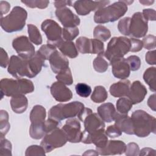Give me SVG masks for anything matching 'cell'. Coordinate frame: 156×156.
<instances>
[{
  "label": "cell",
  "mask_w": 156,
  "mask_h": 156,
  "mask_svg": "<svg viewBox=\"0 0 156 156\" xmlns=\"http://www.w3.org/2000/svg\"><path fill=\"white\" fill-rule=\"evenodd\" d=\"M62 129L65 133L68 141L71 143L81 141L82 132L80 123L78 119L74 118H68Z\"/></svg>",
  "instance_id": "13"
},
{
  "label": "cell",
  "mask_w": 156,
  "mask_h": 156,
  "mask_svg": "<svg viewBox=\"0 0 156 156\" xmlns=\"http://www.w3.org/2000/svg\"><path fill=\"white\" fill-rule=\"evenodd\" d=\"M140 148L135 143H129L126 145L125 154L127 156H136L139 154Z\"/></svg>",
  "instance_id": "48"
},
{
  "label": "cell",
  "mask_w": 156,
  "mask_h": 156,
  "mask_svg": "<svg viewBox=\"0 0 156 156\" xmlns=\"http://www.w3.org/2000/svg\"><path fill=\"white\" fill-rule=\"evenodd\" d=\"M130 17H125L119 20L118 24V29L121 34L124 35H130Z\"/></svg>",
  "instance_id": "40"
},
{
  "label": "cell",
  "mask_w": 156,
  "mask_h": 156,
  "mask_svg": "<svg viewBox=\"0 0 156 156\" xmlns=\"http://www.w3.org/2000/svg\"><path fill=\"white\" fill-rule=\"evenodd\" d=\"M97 112L99 117L106 122H111L115 121L118 113L114 105L110 102L104 103L99 106Z\"/></svg>",
  "instance_id": "22"
},
{
  "label": "cell",
  "mask_w": 156,
  "mask_h": 156,
  "mask_svg": "<svg viewBox=\"0 0 156 156\" xmlns=\"http://www.w3.org/2000/svg\"><path fill=\"white\" fill-rule=\"evenodd\" d=\"M62 54L74 58L78 55V51L75 44L71 41H63L58 48Z\"/></svg>",
  "instance_id": "27"
},
{
  "label": "cell",
  "mask_w": 156,
  "mask_h": 156,
  "mask_svg": "<svg viewBox=\"0 0 156 156\" xmlns=\"http://www.w3.org/2000/svg\"><path fill=\"white\" fill-rule=\"evenodd\" d=\"M130 81L128 79H123L112 84L109 89L112 96L116 98L127 96L130 88Z\"/></svg>",
  "instance_id": "23"
},
{
  "label": "cell",
  "mask_w": 156,
  "mask_h": 156,
  "mask_svg": "<svg viewBox=\"0 0 156 156\" xmlns=\"http://www.w3.org/2000/svg\"><path fill=\"white\" fill-rule=\"evenodd\" d=\"M12 46L18 56L24 59H29L35 54V47L26 36H20L12 41Z\"/></svg>",
  "instance_id": "11"
},
{
  "label": "cell",
  "mask_w": 156,
  "mask_h": 156,
  "mask_svg": "<svg viewBox=\"0 0 156 156\" xmlns=\"http://www.w3.org/2000/svg\"><path fill=\"white\" fill-rule=\"evenodd\" d=\"M56 79L57 81H59L65 85H71L73 83V79L69 68H68L57 74L56 76Z\"/></svg>",
  "instance_id": "37"
},
{
  "label": "cell",
  "mask_w": 156,
  "mask_h": 156,
  "mask_svg": "<svg viewBox=\"0 0 156 156\" xmlns=\"http://www.w3.org/2000/svg\"><path fill=\"white\" fill-rule=\"evenodd\" d=\"M1 98L3 96L13 97L16 95L21 94L20 93V87L18 79L14 80L12 79H2L0 82Z\"/></svg>",
  "instance_id": "21"
},
{
  "label": "cell",
  "mask_w": 156,
  "mask_h": 156,
  "mask_svg": "<svg viewBox=\"0 0 156 156\" xmlns=\"http://www.w3.org/2000/svg\"><path fill=\"white\" fill-rule=\"evenodd\" d=\"M93 37L95 39L104 42L110 38L111 32L108 29L104 26L98 25L94 29Z\"/></svg>",
  "instance_id": "30"
},
{
  "label": "cell",
  "mask_w": 156,
  "mask_h": 156,
  "mask_svg": "<svg viewBox=\"0 0 156 156\" xmlns=\"http://www.w3.org/2000/svg\"><path fill=\"white\" fill-rule=\"evenodd\" d=\"M105 132L107 136L112 138L118 137L122 135V132L115 124L108 126Z\"/></svg>",
  "instance_id": "49"
},
{
  "label": "cell",
  "mask_w": 156,
  "mask_h": 156,
  "mask_svg": "<svg viewBox=\"0 0 156 156\" xmlns=\"http://www.w3.org/2000/svg\"><path fill=\"white\" fill-rule=\"evenodd\" d=\"M84 108V105L79 101L67 104L60 103L50 108L48 112V118L60 122L65 119L77 116Z\"/></svg>",
  "instance_id": "4"
},
{
  "label": "cell",
  "mask_w": 156,
  "mask_h": 156,
  "mask_svg": "<svg viewBox=\"0 0 156 156\" xmlns=\"http://www.w3.org/2000/svg\"><path fill=\"white\" fill-rule=\"evenodd\" d=\"M147 94V89L139 80L134 81L130 85L128 98L133 104H136L143 101Z\"/></svg>",
  "instance_id": "20"
},
{
  "label": "cell",
  "mask_w": 156,
  "mask_h": 156,
  "mask_svg": "<svg viewBox=\"0 0 156 156\" xmlns=\"http://www.w3.org/2000/svg\"><path fill=\"white\" fill-rule=\"evenodd\" d=\"M27 17V12L24 9L15 6L8 15L1 17V27L9 33L21 30L25 26Z\"/></svg>",
  "instance_id": "3"
},
{
  "label": "cell",
  "mask_w": 156,
  "mask_h": 156,
  "mask_svg": "<svg viewBox=\"0 0 156 156\" xmlns=\"http://www.w3.org/2000/svg\"><path fill=\"white\" fill-rule=\"evenodd\" d=\"M75 88L77 94L83 98H87L91 93V87L85 83H78Z\"/></svg>",
  "instance_id": "42"
},
{
  "label": "cell",
  "mask_w": 156,
  "mask_h": 156,
  "mask_svg": "<svg viewBox=\"0 0 156 156\" xmlns=\"http://www.w3.org/2000/svg\"><path fill=\"white\" fill-rule=\"evenodd\" d=\"M27 31L29 34V38L30 41L36 45H40L42 43L41 35L36 26L32 24H28Z\"/></svg>",
  "instance_id": "31"
},
{
  "label": "cell",
  "mask_w": 156,
  "mask_h": 156,
  "mask_svg": "<svg viewBox=\"0 0 156 156\" xmlns=\"http://www.w3.org/2000/svg\"><path fill=\"white\" fill-rule=\"evenodd\" d=\"M30 78L35 77L41 70L45 59L37 52L31 58L27 59Z\"/></svg>",
  "instance_id": "25"
},
{
  "label": "cell",
  "mask_w": 156,
  "mask_h": 156,
  "mask_svg": "<svg viewBox=\"0 0 156 156\" xmlns=\"http://www.w3.org/2000/svg\"><path fill=\"white\" fill-rule=\"evenodd\" d=\"M141 4H142L144 5H151V4H152L154 2V1H149V0H140L139 1Z\"/></svg>",
  "instance_id": "60"
},
{
  "label": "cell",
  "mask_w": 156,
  "mask_h": 156,
  "mask_svg": "<svg viewBox=\"0 0 156 156\" xmlns=\"http://www.w3.org/2000/svg\"><path fill=\"white\" fill-rule=\"evenodd\" d=\"M143 15L145 19L148 21H155L156 18V12L155 10L151 9H144L143 10Z\"/></svg>",
  "instance_id": "53"
},
{
  "label": "cell",
  "mask_w": 156,
  "mask_h": 156,
  "mask_svg": "<svg viewBox=\"0 0 156 156\" xmlns=\"http://www.w3.org/2000/svg\"><path fill=\"white\" fill-rule=\"evenodd\" d=\"M133 104L127 98H120L116 102L117 112L122 115H127L132 107Z\"/></svg>",
  "instance_id": "33"
},
{
  "label": "cell",
  "mask_w": 156,
  "mask_h": 156,
  "mask_svg": "<svg viewBox=\"0 0 156 156\" xmlns=\"http://www.w3.org/2000/svg\"><path fill=\"white\" fill-rule=\"evenodd\" d=\"M9 58L6 51L3 49L1 48V55H0V65L2 68H6L9 63Z\"/></svg>",
  "instance_id": "52"
},
{
  "label": "cell",
  "mask_w": 156,
  "mask_h": 156,
  "mask_svg": "<svg viewBox=\"0 0 156 156\" xmlns=\"http://www.w3.org/2000/svg\"><path fill=\"white\" fill-rule=\"evenodd\" d=\"M130 49V40L125 37H113L108 42L104 56L110 61L115 58L123 57Z\"/></svg>",
  "instance_id": "6"
},
{
  "label": "cell",
  "mask_w": 156,
  "mask_h": 156,
  "mask_svg": "<svg viewBox=\"0 0 156 156\" xmlns=\"http://www.w3.org/2000/svg\"><path fill=\"white\" fill-rule=\"evenodd\" d=\"M41 27L47 37V44L58 48L64 41L62 38V29L58 24L51 19H47L42 23Z\"/></svg>",
  "instance_id": "7"
},
{
  "label": "cell",
  "mask_w": 156,
  "mask_h": 156,
  "mask_svg": "<svg viewBox=\"0 0 156 156\" xmlns=\"http://www.w3.org/2000/svg\"><path fill=\"white\" fill-rule=\"evenodd\" d=\"M113 76L120 79H126L130 73L129 65L124 57L115 58L110 61Z\"/></svg>",
  "instance_id": "16"
},
{
  "label": "cell",
  "mask_w": 156,
  "mask_h": 156,
  "mask_svg": "<svg viewBox=\"0 0 156 156\" xmlns=\"http://www.w3.org/2000/svg\"><path fill=\"white\" fill-rule=\"evenodd\" d=\"M115 125L122 132L129 135H133V127L131 118L127 114L118 113L115 119Z\"/></svg>",
  "instance_id": "24"
},
{
  "label": "cell",
  "mask_w": 156,
  "mask_h": 156,
  "mask_svg": "<svg viewBox=\"0 0 156 156\" xmlns=\"http://www.w3.org/2000/svg\"><path fill=\"white\" fill-rule=\"evenodd\" d=\"M84 124V130L82 132L81 141L82 143L90 135L100 131L104 130V121L99 117L98 113H89L83 121Z\"/></svg>",
  "instance_id": "9"
},
{
  "label": "cell",
  "mask_w": 156,
  "mask_h": 156,
  "mask_svg": "<svg viewBox=\"0 0 156 156\" xmlns=\"http://www.w3.org/2000/svg\"><path fill=\"white\" fill-rule=\"evenodd\" d=\"M46 152L41 146L32 145L28 147L26 151L25 155H45Z\"/></svg>",
  "instance_id": "45"
},
{
  "label": "cell",
  "mask_w": 156,
  "mask_h": 156,
  "mask_svg": "<svg viewBox=\"0 0 156 156\" xmlns=\"http://www.w3.org/2000/svg\"><path fill=\"white\" fill-rule=\"evenodd\" d=\"M147 21L142 13H135L130 18V35L135 38L144 37L148 30Z\"/></svg>",
  "instance_id": "12"
},
{
  "label": "cell",
  "mask_w": 156,
  "mask_h": 156,
  "mask_svg": "<svg viewBox=\"0 0 156 156\" xmlns=\"http://www.w3.org/2000/svg\"><path fill=\"white\" fill-rule=\"evenodd\" d=\"M77 50L82 54L91 53V39L85 37L78 38L76 42Z\"/></svg>",
  "instance_id": "32"
},
{
  "label": "cell",
  "mask_w": 156,
  "mask_h": 156,
  "mask_svg": "<svg viewBox=\"0 0 156 156\" xmlns=\"http://www.w3.org/2000/svg\"><path fill=\"white\" fill-rule=\"evenodd\" d=\"M10 125L9 122V114L7 111L1 110L0 111V130H1V138L4 136L9 132Z\"/></svg>",
  "instance_id": "34"
},
{
  "label": "cell",
  "mask_w": 156,
  "mask_h": 156,
  "mask_svg": "<svg viewBox=\"0 0 156 156\" xmlns=\"http://www.w3.org/2000/svg\"><path fill=\"white\" fill-rule=\"evenodd\" d=\"M156 37L152 35H148L143 39V46L146 49H155L156 46Z\"/></svg>",
  "instance_id": "47"
},
{
  "label": "cell",
  "mask_w": 156,
  "mask_h": 156,
  "mask_svg": "<svg viewBox=\"0 0 156 156\" xmlns=\"http://www.w3.org/2000/svg\"><path fill=\"white\" fill-rule=\"evenodd\" d=\"M22 3L24 4L27 7L30 8H38L45 9L48 7L49 1H41V0H29V1H22Z\"/></svg>",
  "instance_id": "43"
},
{
  "label": "cell",
  "mask_w": 156,
  "mask_h": 156,
  "mask_svg": "<svg viewBox=\"0 0 156 156\" xmlns=\"http://www.w3.org/2000/svg\"><path fill=\"white\" fill-rule=\"evenodd\" d=\"M79 30L77 27H64L62 29V38L64 41H72L77 37Z\"/></svg>",
  "instance_id": "38"
},
{
  "label": "cell",
  "mask_w": 156,
  "mask_h": 156,
  "mask_svg": "<svg viewBox=\"0 0 156 156\" xmlns=\"http://www.w3.org/2000/svg\"><path fill=\"white\" fill-rule=\"evenodd\" d=\"M67 141L68 140L64 132L62 129L57 127L45 135L40 146L43 147L46 152H49L56 148L63 146Z\"/></svg>",
  "instance_id": "8"
},
{
  "label": "cell",
  "mask_w": 156,
  "mask_h": 156,
  "mask_svg": "<svg viewBox=\"0 0 156 156\" xmlns=\"http://www.w3.org/2000/svg\"><path fill=\"white\" fill-rule=\"evenodd\" d=\"M104 52V45L102 41L97 39H91V53L98 54V55H103Z\"/></svg>",
  "instance_id": "39"
},
{
  "label": "cell",
  "mask_w": 156,
  "mask_h": 156,
  "mask_svg": "<svg viewBox=\"0 0 156 156\" xmlns=\"http://www.w3.org/2000/svg\"><path fill=\"white\" fill-rule=\"evenodd\" d=\"M54 6L57 9L64 7H66V5L73 6V2L71 1H54Z\"/></svg>",
  "instance_id": "56"
},
{
  "label": "cell",
  "mask_w": 156,
  "mask_h": 156,
  "mask_svg": "<svg viewBox=\"0 0 156 156\" xmlns=\"http://www.w3.org/2000/svg\"><path fill=\"white\" fill-rule=\"evenodd\" d=\"M127 5L124 1H119L96 11L94 21L98 24L114 22L127 12Z\"/></svg>",
  "instance_id": "2"
},
{
  "label": "cell",
  "mask_w": 156,
  "mask_h": 156,
  "mask_svg": "<svg viewBox=\"0 0 156 156\" xmlns=\"http://www.w3.org/2000/svg\"><path fill=\"white\" fill-rule=\"evenodd\" d=\"M130 70L135 71L138 69L141 66V60L139 57L136 55H130L126 59Z\"/></svg>",
  "instance_id": "46"
},
{
  "label": "cell",
  "mask_w": 156,
  "mask_h": 156,
  "mask_svg": "<svg viewBox=\"0 0 156 156\" xmlns=\"http://www.w3.org/2000/svg\"><path fill=\"white\" fill-rule=\"evenodd\" d=\"M10 105L12 110L16 113L24 112L28 105V101L24 94H19L12 97Z\"/></svg>",
  "instance_id": "26"
},
{
  "label": "cell",
  "mask_w": 156,
  "mask_h": 156,
  "mask_svg": "<svg viewBox=\"0 0 156 156\" xmlns=\"http://www.w3.org/2000/svg\"><path fill=\"white\" fill-rule=\"evenodd\" d=\"M155 94H154L149 96L147 100V105L153 111H155L156 104H155Z\"/></svg>",
  "instance_id": "58"
},
{
  "label": "cell",
  "mask_w": 156,
  "mask_h": 156,
  "mask_svg": "<svg viewBox=\"0 0 156 156\" xmlns=\"http://www.w3.org/2000/svg\"><path fill=\"white\" fill-rule=\"evenodd\" d=\"M17 79L19 83L20 93L21 94L30 93L34 91V85L31 80L24 78Z\"/></svg>",
  "instance_id": "35"
},
{
  "label": "cell",
  "mask_w": 156,
  "mask_h": 156,
  "mask_svg": "<svg viewBox=\"0 0 156 156\" xmlns=\"http://www.w3.org/2000/svg\"><path fill=\"white\" fill-rule=\"evenodd\" d=\"M126 144L120 140L108 141L106 146L101 149L96 150L99 154L102 155H121L125 152Z\"/></svg>",
  "instance_id": "19"
},
{
  "label": "cell",
  "mask_w": 156,
  "mask_h": 156,
  "mask_svg": "<svg viewBox=\"0 0 156 156\" xmlns=\"http://www.w3.org/2000/svg\"><path fill=\"white\" fill-rule=\"evenodd\" d=\"M57 49L55 46L49 44H46L42 45L40 48L37 51V52L40 54L45 60H49L50 56Z\"/></svg>",
  "instance_id": "41"
},
{
  "label": "cell",
  "mask_w": 156,
  "mask_h": 156,
  "mask_svg": "<svg viewBox=\"0 0 156 156\" xmlns=\"http://www.w3.org/2000/svg\"><path fill=\"white\" fill-rule=\"evenodd\" d=\"M59 122L52 119L51 118H48L46 121H45L44 122V130L46 132V134L51 131H52V130L56 129L58 127V125Z\"/></svg>",
  "instance_id": "51"
},
{
  "label": "cell",
  "mask_w": 156,
  "mask_h": 156,
  "mask_svg": "<svg viewBox=\"0 0 156 156\" xmlns=\"http://www.w3.org/2000/svg\"><path fill=\"white\" fill-rule=\"evenodd\" d=\"M130 51L132 52H138L142 49L143 42L142 41L135 39V38H130Z\"/></svg>",
  "instance_id": "50"
},
{
  "label": "cell",
  "mask_w": 156,
  "mask_h": 156,
  "mask_svg": "<svg viewBox=\"0 0 156 156\" xmlns=\"http://www.w3.org/2000/svg\"><path fill=\"white\" fill-rule=\"evenodd\" d=\"M55 15L64 27H74L80 23V18L66 7L57 9Z\"/></svg>",
  "instance_id": "15"
},
{
  "label": "cell",
  "mask_w": 156,
  "mask_h": 156,
  "mask_svg": "<svg viewBox=\"0 0 156 156\" xmlns=\"http://www.w3.org/2000/svg\"><path fill=\"white\" fill-rule=\"evenodd\" d=\"M46 115V109L42 105H36L32 109L30 113L31 124L29 129V135L32 138L39 140L45 136Z\"/></svg>",
  "instance_id": "5"
},
{
  "label": "cell",
  "mask_w": 156,
  "mask_h": 156,
  "mask_svg": "<svg viewBox=\"0 0 156 156\" xmlns=\"http://www.w3.org/2000/svg\"><path fill=\"white\" fill-rule=\"evenodd\" d=\"M10 8V4L7 1H1L0 2V11H1V16H3L4 14L7 13Z\"/></svg>",
  "instance_id": "55"
},
{
  "label": "cell",
  "mask_w": 156,
  "mask_h": 156,
  "mask_svg": "<svg viewBox=\"0 0 156 156\" xmlns=\"http://www.w3.org/2000/svg\"><path fill=\"white\" fill-rule=\"evenodd\" d=\"M145 60H146V62L149 65H155L156 64L155 50L147 52L145 55Z\"/></svg>",
  "instance_id": "54"
},
{
  "label": "cell",
  "mask_w": 156,
  "mask_h": 156,
  "mask_svg": "<svg viewBox=\"0 0 156 156\" xmlns=\"http://www.w3.org/2000/svg\"><path fill=\"white\" fill-rule=\"evenodd\" d=\"M7 71L16 79H21L24 76L30 78L27 60L20 56L12 55L10 57Z\"/></svg>",
  "instance_id": "10"
},
{
  "label": "cell",
  "mask_w": 156,
  "mask_h": 156,
  "mask_svg": "<svg viewBox=\"0 0 156 156\" xmlns=\"http://www.w3.org/2000/svg\"><path fill=\"white\" fill-rule=\"evenodd\" d=\"M49 63L52 71L58 74L62 71L69 68V61L67 58L57 50L55 51L49 57Z\"/></svg>",
  "instance_id": "18"
},
{
  "label": "cell",
  "mask_w": 156,
  "mask_h": 156,
  "mask_svg": "<svg viewBox=\"0 0 156 156\" xmlns=\"http://www.w3.org/2000/svg\"><path fill=\"white\" fill-rule=\"evenodd\" d=\"M0 155H12V144L7 139L1 138L0 144Z\"/></svg>",
  "instance_id": "44"
},
{
  "label": "cell",
  "mask_w": 156,
  "mask_h": 156,
  "mask_svg": "<svg viewBox=\"0 0 156 156\" xmlns=\"http://www.w3.org/2000/svg\"><path fill=\"white\" fill-rule=\"evenodd\" d=\"M143 79L146 83L149 85V88L153 92L155 91L156 82V68L155 67H150L144 73Z\"/></svg>",
  "instance_id": "28"
},
{
  "label": "cell",
  "mask_w": 156,
  "mask_h": 156,
  "mask_svg": "<svg viewBox=\"0 0 156 156\" xmlns=\"http://www.w3.org/2000/svg\"><path fill=\"white\" fill-rule=\"evenodd\" d=\"M83 155H99V153L97 151H94V150H88L87 151L83 154Z\"/></svg>",
  "instance_id": "59"
},
{
  "label": "cell",
  "mask_w": 156,
  "mask_h": 156,
  "mask_svg": "<svg viewBox=\"0 0 156 156\" xmlns=\"http://www.w3.org/2000/svg\"><path fill=\"white\" fill-rule=\"evenodd\" d=\"M139 155H155V151L150 147H144L139 152Z\"/></svg>",
  "instance_id": "57"
},
{
  "label": "cell",
  "mask_w": 156,
  "mask_h": 156,
  "mask_svg": "<svg viewBox=\"0 0 156 156\" xmlns=\"http://www.w3.org/2000/svg\"><path fill=\"white\" fill-rule=\"evenodd\" d=\"M50 91L53 98L58 102H67L73 97L72 91L64 83L57 81L53 83L50 87Z\"/></svg>",
  "instance_id": "17"
},
{
  "label": "cell",
  "mask_w": 156,
  "mask_h": 156,
  "mask_svg": "<svg viewBox=\"0 0 156 156\" xmlns=\"http://www.w3.org/2000/svg\"><path fill=\"white\" fill-rule=\"evenodd\" d=\"M108 97V93L103 86L95 87L91 96V99L95 103H101L104 102Z\"/></svg>",
  "instance_id": "29"
},
{
  "label": "cell",
  "mask_w": 156,
  "mask_h": 156,
  "mask_svg": "<svg viewBox=\"0 0 156 156\" xmlns=\"http://www.w3.org/2000/svg\"><path fill=\"white\" fill-rule=\"evenodd\" d=\"M133 133L138 137L147 136L151 132L155 133L156 125L155 117L142 110H137L131 116Z\"/></svg>",
  "instance_id": "1"
},
{
  "label": "cell",
  "mask_w": 156,
  "mask_h": 156,
  "mask_svg": "<svg viewBox=\"0 0 156 156\" xmlns=\"http://www.w3.org/2000/svg\"><path fill=\"white\" fill-rule=\"evenodd\" d=\"M110 3L109 1H77L73 4V7L79 15H87L91 12L98 10Z\"/></svg>",
  "instance_id": "14"
},
{
  "label": "cell",
  "mask_w": 156,
  "mask_h": 156,
  "mask_svg": "<svg viewBox=\"0 0 156 156\" xmlns=\"http://www.w3.org/2000/svg\"><path fill=\"white\" fill-rule=\"evenodd\" d=\"M93 67L98 73L105 72L108 68V63L104 58L103 55H98L93 61Z\"/></svg>",
  "instance_id": "36"
}]
</instances>
